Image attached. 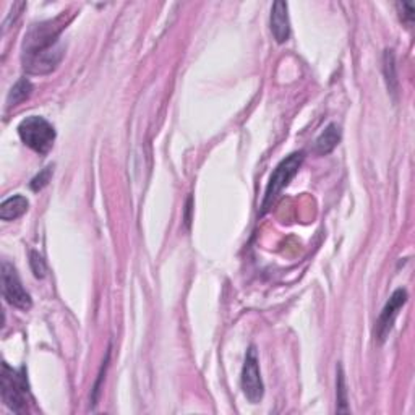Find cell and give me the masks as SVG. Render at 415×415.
Masks as SVG:
<instances>
[{"instance_id":"11","label":"cell","mask_w":415,"mask_h":415,"mask_svg":"<svg viewBox=\"0 0 415 415\" xmlns=\"http://www.w3.org/2000/svg\"><path fill=\"white\" fill-rule=\"evenodd\" d=\"M31 91H33V85L30 80L21 78L16 81L7 96V107L20 106L21 103L26 101V99L31 96Z\"/></svg>"},{"instance_id":"9","label":"cell","mask_w":415,"mask_h":415,"mask_svg":"<svg viewBox=\"0 0 415 415\" xmlns=\"http://www.w3.org/2000/svg\"><path fill=\"white\" fill-rule=\"evenodd\" d=\"M339 141L341 127L337 124H329L322 131V135L317 138V141H315V151L322 154V156H326V154H329L337 145H339Z\"/></svg>"},{"instance_id":"3","label":"cell","mask_w":415,"mask_h":415,"mask_svg":"<svg viewBox=\"0 0 415 415\" xmlns=\"http://www.w3.org/2000/svg\"><path fill=\"white\" fill-rule=\"evenodd\" d=\"M303 163V151L292 153L291 156H287L284 161L278 164V168L274 169V173L271 174L269 182L267 185V192H264V198L262 203V213L264 214L269 209L273 201L278 198L279 193L291 184V180L297 175L298 169Z\"/></svg>"},{"instance_id":"15","label":"cell","mask_w":415,"mask_h":415,"mask_svg":"<svg viewBox=\"0 0 415 415\" xmlns=\"http://www.w3.org/2000/svg\"><path fill=\"white\" fill-rule=\"evenodd\" d=\"M51 177H52V168H46L44 170H41V173L31 180V184H30L31 190L33 192L42 190V188L46 187L49 182H51Z\"/></svg>"},{"instance_id":"6","label":"cell","mask_w":415,"mask_h":415,"mask_svg":"<svg viewBox=\"0 0 415 415\" xmlns=\"http://www.w3.org/2000/svg\"><path fill=\"white\" fill-rule=\"evenodd\" d=\"M2 294L5 300L15 308L26 312L33 307L30 292L25 289L13 264L8 262L2 263Z\"/></svg>"},{"instance_id":"7","label":"cell","mask_w":415,"mask_h":415,"mask_svg":"<svg viewBox=\"0 0 415 415\" xmlns=\"http://www.w3.org/2000/svg\"><path fill=\"white\" fill-rule=\"evenodd\" d=\"M407 302V291L406 289H397L392 292L390 300L386 302V305L381 310L378 320H376L375 326V337L378 342H385L386 337L391 333L392 326L399 315V310L404 307V303Z\"/></svg>"},{"instance_id":"4","label":"cell","mask_w":415,"mask_h":415,"mask_svg":"<svg viewBox=\"0 0 415 415\" xmlns=\"http://www.w3.org/2000/svg\"><path fill=\"white\" fill-rule=\"evenodd\" d=\"M26 394L28 381L25 368L13 370L8 367L7 362L2 365V399L5 406L12 409L13 412L21 414L26 411Z\"/></svg>"},{"instance_id":"8","label":"cell","mask_w":415,"mask_h":415,"mask_svg":"<svg viewBox=\"0 0 415 415\" xmlns=\"http://www.w3.org/2000/svg\"><path fill=\"white\" fill-rule=\"evenodd\" d=\"M271 31H273L274 40L279 44L286 42L291 37V23H289V13H287V4L286 2H274L273 8H271Z\"/></svg>"},{"instance_id":"5","label":"cell","mask_w":415,"mask_h":415,"mask_svg":"<svg viewBox=\"0 0 415 415\" xmlns=\"http://www.w3.org/2000/svg\"><path fill=\"white\" fill-rule=\"evenodd\" d=\"M242 390L243 394L252 404H258L263 399L264 394V385L262 378V372H259V362L257 356V349L252 346L247 351L245 362H243L242 368Z\"/></svg>"},{"instance_id":"13","label":"cell","mask_w":415,"mask_h":415,"mask_svg":"<svg viewBox=\"0 0 415 415\" xmlns=\"http://www.w3.org/2000/svg\"><path fill=\"white\" fill-rule=\"evenodd\" d=\"M337 412L347 414V386H346V378L344 372H342V367L339 365L337 368Z\"/></svg>"},{"instance_id":"10","label":"cell","mask_w":415,"mask_h":415,"mask_svg":"<svg viewBox=\"0 0 415 415\" xmlns=\"http://www.w3.org/2000/svg\"><path fill=\"white\" fill-rule=\"evenodd\" d=\"M28 208H30V201L23 195H15L7 198L0 206V219L2 221H15L23 216Z\"/></svg>"},{"instance_id":"1","label":"cell","mask_w":415,"mask_h":415,"mask_svg":"<svg viewBox=\"0 0 415 415\" xmlns=\"http://www.w3.org/2000/svg\"><path fill=\"white\" fill-rule=\"evenodd\" d=\"M67 21L64 15L54 20L33 25L26 33L23 42V69L31 75H49L62 62L65 46L60 42V33L65 30Z\"/></svg>"},{"instance_id":"14","label":"cell","mask_w":415,"mask_h":415,"mask_svg":"<svg viewBox=\"0 0 415 415\" xmlns=\"http://www.w3.org/2000/svg\"><path fill=\"white\" fill-rule=\"evenodd\" d=\"M30 264H31L33 273H35L37 279H42L44 276H46L47 267H46V262H44V258L41 257L40 253H36V252L30 253Z\"/></svg>"},{"instance_id":"12","label":"cell","mask_w":415,"mask_h":415,"mask_svg":"<svg viewBox=\"0 0 415 415\" xmlns=\"http://www.w3.org/2000/svg\"><path fill=\"white\" fill-rule=\"evenodd\" d=\"M385 76L386 83L391 93H397V75H396V62H394V54L392 51L385 52Z\"/></svg>"},{"instance_id":"16","label":"cell","mask_w":415,"mask_h":415,"mask_svg":"<svg viewBox=\"0 0 415 415\" xmlns=\"http://www.w3.org/2000/svg\"><path fill=\"white\" fill-rule=\"evenodd\" d=\"M397 10H399V15H401V20L404 21V23L407 25H412L414 21V13H415V5L411 4V2H399L396 4Z\"/></svg>"},{"instance_id":"2","label":"cell","mask_w":415,"mask_h":415,"mask_svg":"<svg viewBox=\"0 0 415 415\" xmlns=\"http://www.w3.org/2000/svg\"><path fill=\"white\" fill-rule=\"evenodd\" d=\"M18 135L28 148L40 154L51 151L55 141L54 125L40 115H31L21 122L18 125Z\"/></svg>"}]
</instances>
